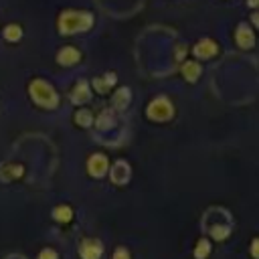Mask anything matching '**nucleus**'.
I'll return each mask as SVG.
<instances>
[{"label": "nucleus", "mask_w": 259, "mask_h": 259, "mask_svg": "<svg viewBox=\"0 0 259 259\" xmlns=\"http://www.w3.org/2000/svg\"><path fill=\"white\" fill-rule=\"evenodd\" d=\"M93 26V14L85 10H65L59 16V30L61 34H77L85 32Z\"/></svg>", "instance_id": "1"}, {"label": "nucleus", "mask_w": 259, "mask_h": 259, "mask_svg": "<svg viewBox=\"0 0 259 259\" xmlns=\"http://www.w3.org/2000/svg\"><path fill=\"white\" fill-rule=\"evenodd\" d=\"M28 91H30L32 101H34L36 105H40V107L51 109V107H57V105H59V95H57V91H55L45 79H34V81L30 83Z\"/></svg>", "instance_id": "2"}, {"label": "nucleus", "mask_w": 259, "mask_h": 259, "mask_svg": "<svg viewBox=\"0 0 259 259\" xmlns=\"http://www.w3.org/2000/svg\"><path fill=\"white\" fill-rule=\"evenodd\" d=\"M174 113V107L172 103L166 99V97H156L154 101H150L148 105V117L150 119H156V121H166L170 119Z\"/></svg>", "instance_id": "3"}, {"label": "nucleus", "mask_w": 259, "mask_h": 259, "mask_svg": "<svg viewBox=\"0 0 259 259\" xmlns=\"http://www.w3.org/2000/svg\"><path fill=\"white\" fill-rule=\"evenodd\" d=\"M101 251H103V247L97 239H83L79 245V255L83 259H99Z\"/></svg>", "instance_id": "4"}, {"label": "nucleus", "mask_w": 259, "mask_h": 259, "mask_svg": "<svg viewBox=\"0 0 259 259\" xmlns=\"http://www.w3.org/2000/svg\"><path fill=\"white\" fill-rule=\"evenodd\" d=\"M105 170H107V158H105L103 154H93V156L87 160V172H89L91 176L99 178V176L105 174Z\"/></svg>", "instance_id": "5"}, {"label": "nucleus", "mask_w": 259, "mask_h": 259, "mask_svg": "<svg viewBox=\"0 0 259 259\" xmlns=\"http://www.w3.org/2000/svg\"><path fill=\"white\" fill-rule=\"evenodd\" d=\"M235 40H237V45L241 49H249V47L255 45V34H253V30L247 24H239L237 32H235Z\"/></svg>", "instance_id": "6"}, {"label": "nucleus", "mask_w": 259, "mask_h": 259, "mask_svg": "<svg viewBox=\"0 0 259 259\" xmlns=\"http://www.w3.org/2000/svg\"><path fill=\"white\" fill-rule=\"evenodd\" d=\"M81 59V53L75 49V47H63L57 55V61L63 65V67H71V65H77Z\"/></svg>", "instance_id": "7"}, {"label": "nucleus", "mask_w": 259, "mask_h": 259, "mask_svg": "<svg viewBox=\"0 0 259 259\" xmlns=\"http://www.w3.org/2000/svg\"><path fill=\"white\" fill-rule=\"evenodd\" d=\"M194 55L196 57H200V59H208V57H214L217 55V45L210 40V38H202V40H198L196 45H194Z\"/></svg>", "instance_id": "8"}, {"label": "nucleus", "mask_w": 259, "mask_h": 259, "mask_svg": "<svg viewBox=\"0 0 259 259\" xmlns=\"http://www.w3.org/2000/svg\"><path fill=\"white\" fill-rule=\"evenodd\" d=\"M200 73H202V67H200L196 61H186V63L182 65V75H184V79L190 81V83H194Z\"/></svg>", "instance_id": "9"}, {"label": "nucleus", "mask_w": 259, "mask_h": 259, "mask_svg": "<svg viewBox=\"0 0 259 259\" xmlns=\"http://www.w3.org/2000/svg\"><path fill=\"white\" fill-rule=\"evenodd\" d=\"M89 99V85L85 83V81H79L75 87H73V91H71V101L73 103H83V101H87Z\"/></svg>", "instance_id": "10"}, {"label": "nucleus", "mask_w": 259, "mask_h": 259, "mask_svg": "<svg viewBox=\"0 0 259 259\" xmlns=\"http://www.w3.org/2000/svg\"><path fill=\"white\" fill-rule=\"evenodd\" d=\"M53 217H55L57 221H61V223H69L71 217H73V210H71L67 204H61V206H55Z\"/></svg>", "instance_id": "11"}, {"label": "nucleus", "mask_w": 259, "mask_h": 259, "mask_svg": "<svg viewBox=\"0 0 259 259\" xmlns=\"http://www.w3.org/2000/svg\"><path fill=\"white\" fill-rule=\"evenodd\" d=\"M20 36H22V28L18 24H8L4 28V38L6 40H18Z\"/></svg>", "instance_id": "12"}, {"label": "nucleus", "mask_w": 259, "mask_h": 259, "mask_svg": "<svg viewBox=\"0 0 259 259\" xmlns=\"http://www.w3.org/2000/svg\"><path fill=\"white\" fill-rule=\"evenodd\" d=\"M208 253H210V243L204 241V239L198 241V245H196V249H194V257H196V259H206Z\"/></svg>", "instance_id": "13"}, {"label": "nucleus", "mask_w": 259, "mask_h": 259, "mask_svg": "<svg viewBox=\"0 0 259 259\" xmlns=\"http://www.w3.org/2000/svg\"><path fill=\"white\" fill-rule=\"evenodd\" d=\"M127 95H130V91H127L125 87H123V89H119V91L115 93V97H113V103H115L117 107H119V105H121V107H125V103L130 101V97H127Z\"/></svg>", "instance_id": "14"}, {"label": "nucleus", "mask_w": 259, "mask_h": 259, "mask_svg": "<svg viewBox=\"0 0 259 259\" xmlns=\"http://www.w3.org/2000/svg\"><path fill=\"white\" fill-rule=\"evenodd\" d=\"M75 121H77L79 125L87 127V125L91 123V113H89V111H85V109H81V111H77V115H75Z\"/></svg>", "instance_id": "15"}, {"label": "nucleus", "mask_w": 259, "mask_h": 259, "mask_svg": "<svg viewBox=\"0 0 259 259\" xmlns=\"http://www.w3.org/2000/svg\"><path fill=\"white\" fill-rule=\"evenodd\" d=\"M36 259H59V255L53 251V249H45V251H40L38 253V257Z\"/></svg>", "instance_id": "16"}, {"label": "nucleus", "mask_w": 259, "mask_h": 259, "mask_svg": "<svg viewBox=\"0 0 259 259\" xmlns=\"http://www.w3.org/2000/svg\"><path fill=\"white\" fill-rule=\"evenodd\" d=\"M113 259H130V253H127V249H123V247H117V249H115V253H113Z\"/></svg>", "instance_id": "17"}, {"label": "nucleus", "mask_w": 259, "mask_h": 259, "mask_svg": "<svg viewBox=\"0 0 259 259\" xmlns=\"http://www.w3.org/2000/svg\"><path fill=\"white\" fill-rule=\"evenodd\" d=\"M251 255L255 259H259V239H253V243H251Z\"/></svg>", "instance_id": "18"}, {"label": "nucleus", "mask_w": 259, "mask_h": 259, "mask_svg": "<svg viewBox=\"0 0 259 259\" xmlns=\"http://www.w3.org/2000/svg\"><path fill=\"white\" fill-rule=\"evenodd\" d=\"M253 24L259 28V12H255V14H253Z\"/></svg>", "instance_id": "19"}, {"label": "nucleus", "mask_w": 259, "mask_h": 259, "mask_svg": "<svg viewBox=\"0 0 259 259\" xmlns=\"http://www.w3.org/2000/svg\"><path fill=\"white\" fill-rule=\"evenodd\" d=\"M249 6H259V0H247Z\"/></svg>", "instance_id": "20"}]
</instances>
